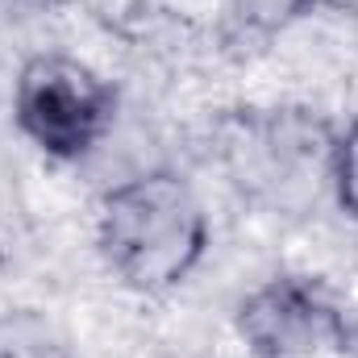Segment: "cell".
I'll use <instances>...</instances> for the list:
<instances>
[{
	"instance_id": "cell-1",
	"label": "cell",
	"mask_w": 358,
	"mask_h": 358,
	"mask_svg": "<svg viewBox=\"0 0 358 358\" xmlns=\"http://www.w3.org/2000/svg\"><path fill=\"white\" fill-rule=\"evenodd\" d=\"M208 213L200 192L171 167L113 183L96 200V250L121 287L167 296L208 255Z\"/></svg>"
},
{
	"instance_id": "cell-2",
	"label": "cell",
	"mask_w": 358,
	"mask_h": 358,
	"mask_svg": "<svg viewBox=\"0 0 358 358\" xmlns=\"http://www.w3.org/2000/svg\"><path fill=\"white\" fill-rule=\"evenodd\" d=\"M334 138L317 108H238L221 121V163L259 208L308 213L329 192Z\"/></svg>"
},
{
	"instance_id": "cell-3",
	"label": "cell",
	"mask_w": 358,
	"mask_h": 358,
	"mask_svg": "<svg viewBox=\"0 0 358 358\" xmlns=\"http://www.w3.org/2000/svg\"><path fill=\"white\" fill-rule=\"evenodd\" d=\"M117 121V88L71 55H34L13 80V125L46 159L76 163Z\"/></svg>"
},
{
	"instance_id": "cell-4",
	"label": "cell",
	"mask_w": 358,
	"mask_h": 358,
	"mask_svg": "<svg viewBox=\"0 0 358 358\" xmlns=\"http://www.w3.org/2000/svg\"><path fill=\"white\" fill-rule=\"evenodd\" d=\"M250 358H358V321L317 275H271L234 308Z\"/></svg>"
},
{
	"instance_id": "cell-5",
	"label": "cell",
	"mask_w": 358,
	"mask_h": 358,
	"mask_svg": "<svg viewBox=\"0 0 358 358\" xmlns=\"http://www.w3.org/2000/svg\"><path fill=\"white\" fill-rule=\"evenodd\" d=\"M0 358H76L67 334L34 308L0 313Z\"/></svg>"
},
{
	"instance_id": "cell-6",
	"label": "cell",
	"mask_w": 358,
	"mask_h": 358,
	"mask_svg": "<svg viewBox=\"0 0 358 358\" xmlns=\"http://www.w3.org/2000/svg\"><path fill=\"white\" fill-rule=\"evenodd\" d=\"M329 192L346 221L358 225V117H350L334 138V163H329Z\"/></svg>"
},
{
	"instance_id": "cell-7",
	"label": "cell",
	"mask_w": 358,
	"mask_h": 358,
	"mask_svg": "<svg viewBox=\"0 0 358 358\" xmlns=\"http://www.w3.org/2000/svg\"><path fill=\"white\" fill-rule=\"evenodd\" d=\"M225 8L250 34H275V29H283L300 17L296 0H225Z\"/></svg>"
},
{
	"instance_id": "cell-8",
	"label": "cell",
	"mask_w": 358,
	"mask_h": 358,
	"mask_svg": "<svg viewBox=\"0 0 358 358\" xmlns=\"http://www.w3.org/2000/svg\"><path fill=\"white\" fill-rule=\"evenodd\" d=\"M80 4L113 34H134L150 13V0H80Z\"/></svg>"
},
{
	"instance_id": "cell-9",
	"label": "cell",
	"mask_w": 358,
	"mask_h": 358,
	"mask_svg": "<svg viewBox=\"0 0 358 358\" xmlns=\"http://www.w3.org/2000/svg\"><path fill=\"white\" fill-rule=\"evenodd\" d=\"M300 4V17H313V13H321V17H355L358 13V0H296Z\"/></svg>"
}]
</instances>
